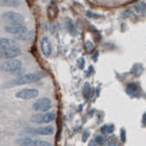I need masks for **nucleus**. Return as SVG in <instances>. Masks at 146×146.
Instances as JSON below:
<instances>
[{"mask_svg": "<svg viewBox=\"0 0 146 146\" xmlns=\"http://www.w3.org/2000/svg\"><path fill=\"white\" fill-rule=\"evenodd\" d=\"M40 81V76L38 74H34V72H28V74H22L19 75L17 78H14L13 81H11L8 86H25V84H31V83H35Z\"/></svg>", "mask_w": 146, "mask_h": 146, "instance_id": "nucleus-1", "label": "nucleus"}, {"mask_svg": "<svg viewBox=\"0 0 146 146\" xmlns=\"http://www.w3.org/2000/svg\"><path fill=\"white\" fill-rule=\"evenodd\" d=\"M22 68V61L18 60L17 57L14 58H9L6 62L0 64V71H4V72H8V74H17V71L19 69Z\"/></svg>", "mask_w": 146, "mask_h": 146, "instance_id": "nucleus-2", "label": "nucleus"}, {"mask_svg": "<svg viewBox=\"0 0 146 146\" xmlns=\"http://www.w3.org/2000/svg\"><path fill=\"white\" fill-rule=\"evenodd\" d=\"M5 32L15 36L17 39H26V34L28 33V28L21 23V25H6L4 27Z\"/></svg>", "mask_w": 146, "mask_h": 146, "instance_id": "nucleus-3", "label": "nucleus"}, {"mask_svg": "<svg viewBox=\"0 0 146 146\" xmlns=\"http://www.w3.org/2000/svg\"><path fill=\"white\" fill-rule=\"evenodd\" d=\"M1 19L9 25H21L25 22V17H23L19 12H13V11H6L1 14Z\"/></svg>", "mask_w": 146, "mask_h": 146, "instance_id": "nucleus-4", "label": "nucleus"}, {"mask_svg": "<svg viewBox=\"0 0 146 146\" xmlns=\"http://www.w3.org/2000/svg\"><path fill=\"white\" fill-rule=\"evenodd\" d=\"M22 132L27 133L29 136H50L54 133L53 125H42L39 127H27Z\"/></svg>", "mask_w": 146, "mask_h": 146, "instance_id": "nucleus-5", "label": "nucleus"}, {"mask_svg": "<svg viewBox=\"0 0 146 146\" xmlns=\"http://www.w3.org/2000/svg\"><path fill=\"white\" fill-rule=\"evenodd\" d=\"M55 113L54 112H39V113H35L32 116L31 120L33 121L34 124H50L52 121L55 119Z\"/></svg>", "mask_w": 146, "mask_h": 146, "instance_id": "nucleus-6", "label": "nucleus"}, {"mask_svg": "<svg viewBox=\"0 0 146 146\" xmlns=\"http://www.w3.org/2000/svg\"><path fill=\"white\" fill-rule=\"evenodd\" d=\"M53 108V102L48 97H41L33 104V110L36 112H47Z\"/></svg>", "mask_w": 146, "mask_h": 146, "instance_id": "nucleus-7", "label": "nucleus"}, {"mask_svg": "<svg viewBox=\"0 0 146 146\" xmlns=\"http://www.w3.org/2000/svg\"><path fill=\"white\" fill-rule=\"evenodd\" d=\"M39 96V90L36 88H23L20 89L17 94L15 97L19 100H23V101H29V100H34Z\"/></svg>", "mask_w": 146, "mask_h": 146, "instance_id": "nucleus-8", "label": "nucleus"}, {"mask_svg": "<svg viewBox=\"0 0 146 146\" xmlns=\"http://www.w3.org/2000/svg\"><path fill=\"white\" fill-rule=\"evenodd\" d=\"M19 55H21V48L18 46L14 47H9V48H5V49L0 50V57L1 58H14L18 57Z\"/></svg>", "mask_w": 146, "mask_h": 146, "instance_id": "nucleus-9", "label": "nucleus"}, {"mask_svg": "<svg viewBox=\"0 0 146 146\" xmlns=\"http://www.w3.org/2000/svg\"><path fill=\"white\" fill-rule=\"evenodd\" d=\"M40 49H41V53L43 56H46V57L50 56L53 48H52V42L48 36H42V39L40 41Z\"/></svg>", "mask_w": 146, "mask_h": 146, "instance_id": "nucleus-10", "label": "nucleus"}, {"mask_svg": "<svg viewBox=\"0 0 146 146\" xmlns=\"http://www.w3.org/2000/svg\"><path fill=\"white\" fill-rule=\"evenodd\" d=\"M17 46L15 39H9V38H0V49H5V48L14 47Z\"/></svg>", "mask_w": 146, "mask_h": 146, "instance_id": "nucleus-11", "label": "nucleus"}, {"mask_svg": "<svg viewBox=\"0 0 146 146\" xmlns=\"http://www.w3.org/2000/svg\"><path fill=\"white\" fill-rule=\"evenodd\" d=\"M34 140L35 138H32V137H23V138L18 139L15 143L21 146H34Z\"/></svg>", "mask_w": 146, "mask_h": 146, "instance_id": "nucleus-12", "label": "nucleus"}, {"mask_svg": "<svg viewBox=\"0 0 146 146\" xmlns=\"http://www.w3.org/2000/svg\"><path fill=\"white\" fill-rule=\"evenodd\" d=\"M21 4L20 0H0V6L6 7H19Z\"/></svg>", "mask_w": 146, "mask_h": 146, "instance_id": "nucleus-13", "label": "nucleus"}, {"mask_svg": "<svg viewBox=\"0 0 146 146\" xmlns=\"http://www.w3.org/2000/svg\"><path fill=\"white\" fill-rule=\"evenodd\" d=\"M137 91H139V86H138L137 83H131V84H129V86H127L126 92H129L131 96L137 97L138 96V92Z\"/></svg>", "mask_w": 146, "mask_h": 146, "instance_id": "nucleus-14", "label": "nucleus"}, {"mask_svg": "<svg viewBox=\"0 0 146 146\" xmlns=\"http://www.w3.org/2000/svg\"><path fill=\"white\" fill-rule=\"evenodd\" d=\"M115 130V126L112 124H108V125H103L101 127V133L102 135H111Z\"/></svg>", "mask_w": 146, "mask_h": 146, "instance_id": "nucleus-15", "label": "nucleus"}, {"mask_svg": "<svg viewBox=\"0 0 146 146\" xmlns=\"http://www.w3.org/2000/svg\"><path fill=\"white\" fill-rule=\"evenodd\" d=\"M136 11L138 12V13H140V14H145L146 13V4L144 1L137 4L136 5Z\"/></svg>", "mask_w": 146, "mask_h": 146, "instance_id": "nucleus-16", "label": "nucleus"}, {"mask_svg": "<svg viewBox=\"0 0 146 146\" xmlns=\"http://www.w3.org/2000/svg\"><path fill=\"white\" fill-rule=\"evenodd\" d=\"M90 91H91L90 84H89V83H86V84H84V89H83V95H84V97H86V100H89Z\"/></svg>", "mask_w": 146, "mask_h": 146, "instance_id": "nucleus-17", "label": "nucleus"}, {"mask_svg": "<svg viewBox=\"0 0 146 146\" xmlns=\"http://www.w3.org/2000/svg\"><path fill=\"white\" fill-rule=\"evenodd\" d=\"M105 139H104V135H97L95 137V144L96 145H104Z\"/></svg>", "mask_w": 146, "mask_h": 146, "instance_id": "nucleus-18", "label": "nucleus"}, {"mask_svg": "<svg viewBox=\"0 0 146 146\" xmlns=\"http://www.w3.org/2000/svg\"><path fill=\"white\" fill-rule=\"evenodd\" d=\"M87 15H88L89 18H98V15H94V14H92V12H90V11L87 12Z\"/></svg>", "mask_w": 146, "mask_h": 146, "instance_id": "nucleus-19", "label": "nucleus"}, {"mask_svg": "<svg viewBox=\"0 0 146 146\" xmlns=\"http://www.w3.org/2000/svg\"><path fill=\"white\" fill-rule=\"evenodd\" d=\"M125 132H124V130H121V140H123V141H125Z\"/></svg>", "mask_w": 146, "mask_h": 146, "instance_id": "nucleus-20", "label": "nucleus"}, {"mask_svg": "<svg viewBox=\"0 0 146 146\" xmlns=\"http://www.w3.org/2000/svg\"><path fill=\"white\" fill-rule=\"evenodd\" d=\"M87 137H88V131L84 132V136H83V141H86V140H87Z\"/></svg>", "mask_w": 146, "mask_h": 146, "instance_id": "nucleus-21", "label": "nucleus"}]
</instances>
